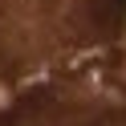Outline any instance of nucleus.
Returning a JSON list of instances; mask_svg holds the SVG:
<instances>
[{
    "mask_svg": "<svg viewBox=\"0 0 126 126\" xmlns=\"http://www.w3.org/2000/svg\"><path fill=\"white\" fill-rule=\"evenodd\" d=\"M94 16H98L110 33H118V29L126 25V0H98V4H94Z\"/></svg>",
    "mask_w": 126,
    "mask_h": 126,
    "instance_id": "obj_1",
    "label": "nucleus"
}]
</instances>
